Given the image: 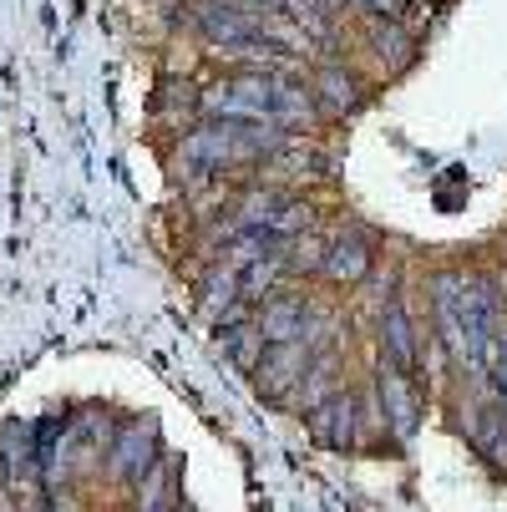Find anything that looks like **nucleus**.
<instances>
[{
  "mask_svg": "<svg viewBox=\"0 0 507 512\" xmlns=\"http://www.w3.org/2000/svg\"><path fill=\"white\" fill-rule=\"evenodd\" d=\"M315 107H325L330 117H345V112H355L360 107V82L350 77V71L345 66H320V77H315Z\"/></svg>",
  "mask_w": 507,
  "mask_h": 512,
  "instance_id": "9b49d317",
  "label": "nucleus"
},
{
  "mask_svg": "<svg viewBox=\"0 0 507 512\" xmlns=\"http://www.w3.org/2000/svg\"><path fill=\"white\" fill-rule=\"evenodd\" d=\"M371 274H376V249H371V239L360 229H345V234L325 239V259H320L315 279H325L335 289H355V284H366Z\"/></svg>",
  "mask_w": 507,
  "mask_h": 512,
  "instance_id": "7ed1b4c3",
  "label": "nucleus"
},
{
  "mask_svg": "<svg viewBox=\"0 0 507 512\" xmlns=\"http://www.w3.org/2000/svg\"><path fill=\"white\" fill-rule=\"evenodd\" d=\"M376 396H381V416L391 421V436L396 442H406V436L416 431L421 421V391L406 371H396V365H376Z\"/></svg>",
  "mask_w": 507,
  "mask_h": 512,
  "instance_id": "39448f33",
  "label": "nucleus"
},
{
  "mask_svg": "<svg viewBox=\"0 0 507 512\" xmlns=\"http://www.w3.org/2000/svg\"><path fill=\"white\" fill-rule=\"evenodd\" d=\"M183 168L208 178V173H224L234 163H244V148H239V122H219V117H208L198 122L193 132H183Z\"/></svg>",
  "mask_w": 507,
  "mask_h": 512,
  "instance_id": "f03ea898",
  "label": "nucleus"
},
{
  "mask_svg": "<svg viewBox=\"0 0 507 512\" xmlns=\"http://www.w3.org/2000/svg\"><path fill=\"white\" fill-rule=\"evenodd\" d=\"M198 107L219 122H264L274 107V77L264 71H239V77L219 82L213 92H198Z\"/></svg>",
  "mask_w": 507,
  "mask_h": 512,
  "instance_id": "f257e3e1",
  "label": "nucleus"
},
{
  "mask_svg": "<svg viewBox=\"0 0 507 512\" xmlns=\"http://www.w3.org/2000/svg\"><path fill=\"white\" fill-rule=\"evenodd\" d=\"M219 345H224V355L239 365V371L249 376L254 365L264 360V335H259V325H254V315H244V320H229V325H219Z\"/></svg>",
  "mask_w": 507,
  "mask_h": 512,
  "instance_id": "f8f14e48",
  "label": "nucleus"
},
{
  "mask_svg": "<svg viewBox=\"0 0 507 512\" xmlns=\"http://www.w3.org/2000/svg\"><path fill=\"white\" fill-rule=\"evenodd\" d=\"M259 6H274V11H284V6H289V0H259Z\"/></svg>",
  "mask_w": 507,
  "mask_h": 512,
  "instance_id": "dca6fc26",
  "label": "nucleus"
},
{
  "mask_svg": "<svg viewBox=\"0 0 507 512\" xmlns=\"http://www.w3.org/2000/svg\"><path fill=\"white\" fill-rule=\"evenodd\" d=\"M107 462H112V477L117 482H142V477L158 467V426L153 421H127L117 431Z\"/></svg>",
  "mask_w": 507,
  "mask_h": 512,
  "instance_id": "423d86ee",
  "label": "nucleus"
},
{
  "mask_svg": "<svg viewBox=\"0 0 507 512\" xmlns=\"http://www.w3.org/2000/svg\"><path fill=\"white\" fill-rule=\"evenodd\" d=\"M198 300H203L213 315H224L229 305H239V300H244V295H239V269H229V264L213 259V264L203 269V279H198Z\"/></svg>",
  "mask_w": 507,
  "mask_h": 512,
  "instance_id": "4468645a",
  "label": "nucleus"
},
{
  "mask_svg": "<svg viewBox=\"0 0 507 512\" xmlns=\"http://www.w3.org/2000/svg\"><path fill=\"white\" fill-rule=\"evenodd\" d=\"M310 305L305 295H295V289H274V295H264L254 305V325L264 335V345H289L305 335V320H310Z\"/></svg>",
  "mask_w": 507,
  "mask_h": 512,
  "instance_id": "0eeeda50",
  "label": "nucleus"
},
{
  "mask_svg": "<svg viewBox=\"0 0 507 512\" xmlns=\"http://www.w3.org/2000/svg\"><path fill=\"white\" fill-rule=\"evenodd\" d=\"M497 289H502V300H507V274H502V279H497Z\"/></svg>",
  "mask_w": 507,
  "mask_h": 512,
  "instance_id": "f3484780",
  "label": "nucleus"
},
{
  "mask_svg": "<svg viewBox=\"0 0 507 512\" xmlns=\"http://www.w3.org/2000/svg\"><path fill=\"white\" fill-rule=\"evenodd\" d=\"M376 340H381V360L396 365V371L411 376L416 365H421V330H416V320H411V310H406L401 295L381 305V315H376Z\"/></svg>",
  "mask_w": 507,
  "mask_h": 512,
  "instance_id": "20e7f679",
  "label": "nucleus"
},
{
  "mask_svg": "<svg viewBox=\"0 0 507 512\" xmlns=\"http://www.w3.org/2000/svg\"><path fill=\"white\" fill-rule=\"evenodd\" d=\"M269 122L284 127V132H295V127L315 122V92L300 87V82H279V77H274V107H269Z\"/></svg>",
  "mask_w": 507,
  "mask_h": 512,
  "instance_id": "ddd939ff",
  "label": "nucleus"
},
{
  "mask_svg": "<svg viewBox=\"0 0 507 512\" xmlns=\"http://www.w3.org/2000/svg\"><path fill=\"white\" fill-rule=\"evenodd\" d=\"M198 31L213 41V46H244L254 41V16H244L234 0H203L198 6Z\"/></svg>",
  "mask_w": 507,
  "mask_h": 512,
  "instance_id": "9d476101",
  "label": "nucleus"
},
{
  "mask_svg": "<svg viewBox=\"0 0 507 512\" xmlns=\"http://www.w3.org/2000/svg\"><path fill=\"white\" fill-rule=\"evenodd\" d=\"M371 51H376L381 61H391V66H406V61H411V36L401 31V21H376Z\"/></svg>",
  "mask_w": 507,
  "mask_h": 512,
  "instance_id": "2eb2a0df",
  "label": "nucleus"
},
{
  "mask_svg": "<svg viewBox=\"0 0 507 512\" xmlns=\"http://www.w3.org/2000/svg\"><path fill=\"white\" fill-rule=\"evenodd\" d=\"M310 431H315V442H325V447H335V452L355 447V442H360V401H355L350 391L325 396L320 406H310Z\"/></svg>",
  "mask_w": 507,
  "mask_h": 512,
  "instance_id": "1a4fd4ad",
  "label": "nucleus"
},
{
  "mask_svg": "<svg viewBox=\"0 0 507 512\" xmlns=\"http://www.w3.org/2000/svg\"><path fill=\"white\" fill-rule=\"evenodd\" d=\"M305 365H310V350H305L300 340H289V345H269V350H264V360L249 371V376H254V391H259L264 401H284L289 391L300 386Z\"/></svg>",
  "mask_w": 507,
  "mask_h": 512,
  "instance_id": "6e6552de",
  "label": "nucleus"
}]
</instances>
